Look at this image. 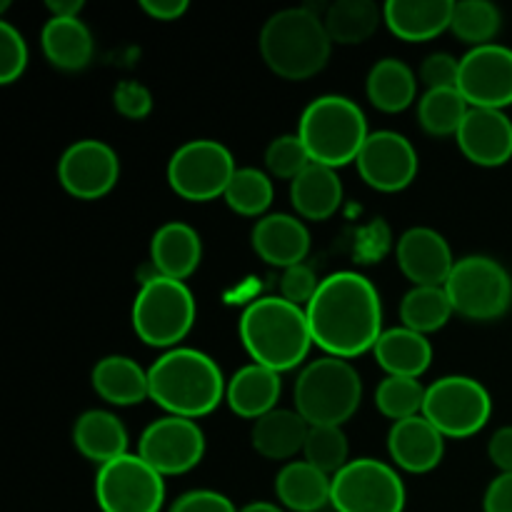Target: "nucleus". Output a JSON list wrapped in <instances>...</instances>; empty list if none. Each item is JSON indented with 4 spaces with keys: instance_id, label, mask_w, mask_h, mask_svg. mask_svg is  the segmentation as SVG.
Segmentation results:
<instances>
[{
    "instance_id": "obj_11",
    "label": "nucleus",
    "mask_w": 512,
    "mask_h": 512,
    "mask_svg": "<svg viewBox=\"0 0 512 512\" xmlns=\"http://www.w3.org/2000/svg\"><path fill=\"white\" fill-rule=\"evenodd\" d=\"M235 158L223 143L210 138L188 140L168 163V183L180 198L208 203L228 190L235 175Z\"/></svg>"
},
{
    "instance_id": "obj_30",
    "label": "nucleus",
    "mask_w": 512,
    "mask_h": 512,
    "mask_svg": "<svg viewBox=\"0 0 512 512\" xmlns=\"http://www.w3.org/2000/svg\"><path fill=\"white\" fill-rule=\"evenodd\" d=\"M73 445L83 458L105 465L128 453V430L108 410H88L75 420Z\"/></svg>"
},
{
    "instance_id": "obj_1",
    "label": "nucleus",
    "mask_w": 512,
    "mask_h": 512,
    "mask_svg": "<svg viewBox=\"0 0 512 512\" xmlns=\"http://www.w3.org/2000/svg\"><path fill=\"white\" fill-rule=\"evenodd\" d=\"M308 315L313 343L333 358H358L383 335V303L365 275L340 270L320 280Z\"/></svg>"
},
{
    "instance_id": "obj_38",
    "label": "nucleus",
    "mask_w": 512,
    "mask_h": 512,
    "mask_svg": "<svg viewBox=\"0 0 512 512\" xmlns=\"http://www.w3.org/2000/svg\"><path fill=\"white\" fill-rule=\"evenodd\" d=\"M425 388L415 378H395L388 375L383 383L375 388V405L380 413L390 420H408L415 415H423Z\"/></svg>"
},
{
    "instance_id": "obj_13",
    "label": "nucleus",
    "mask_w": 512,
    "mask_h": 512,
    "mask_svg": "<svg viewBox=\"0 0 512 512\" xmlns=\"http://www.w3.org/2000/svg\"><path fill=\"white\" fill-rule=\"evenodd\" d=\"M138 455L160 475H183L205 455V433L195 420L165 415L143 430Z\"/></svg>"
},
{
    "instance_id": "obj_22",
    "label": "nucleus",
    "mask_w": 512,
    "mask_h": 512,
    "mask_svg": "<svg viewBox=\"0 0 512 512\" xmlns=\"http://www.w3.org/2000/svg\"><path fill=\"white\" fill-rule=\"evenodd\" d=\"M453 8V0H388L383 20L398 38L423 43L450 28Z\"/></svg>"
},
{
    "instance_id": "obj_16",
    "label": "nucleus",
    "mask_w": 512,
    "mask_h": 512,
    "mask_svg": "<svg viewBox=\"0 0 512 512\" xmlns=\"http://www.w3.org/2000/svg\"><path fill=\"white\" fill-rule=\"evenodd\" d=\"M355 165L370 188L398 193L418 175V153L405 135L395 130H378L368 135Z\"/></svg>"
},
{
    "instance_id": "obj_37",
    "label": "nucleus",
    "mask_w": 512,
    "mask_h": 512,
    "mask_svg": "<svg viewBox=\"0 0 512 512\" xmlns=\"http://www.w3.org/2000/svg\"><path fill=\"white\" fill-rule=\"evenodd\" d=\"M348 453V438H345L343 428H338V425H315V428L308 430L303 458L305 463L323 470L325 475H335L338 470H343L350 463Z\"/></svg>"
},
{
    "instance_id": "obj_15",
    "label": "nucleus",
    "mask_w": 512,
    "mask_h": 512,
    "mask_svg": "<svg viewBox=\"0 0 512 512\" xmlns=\"http://www.w3.org/2000/svg\"><path fill=\"white\" fill-rule=\"evenodd\" d=\"M120 178L118 153L95 138L75 140L58 160V180L73 198L98 200L115 188Z\"/></svg>"
},
{
    "instance_id": "obj_8",
    "label": "nucleus",
    "mask_w": 512,
    "mask_h": 512,
    "mask_svg": "<svg viewBox=\"0 0 512 512\" xmlns=\"http://www.w3.org/2000/svg\"><path fill=\"white\" fill-rule=\"evenodd\" d=\"M445 290L455 313L468 320H498L512 305L510 273L488 255L460 258Z\"/></svg>"
},
{
    "instance_id": "obj_12",
    "label": "nucleus",
    "mask_w": 512,
    "mask_h": 512,
    "mask_svg": "<svg viewBox=\"0 0 512 512\" xmlns=\"http://www.w3.org/2000/svg\"><path fill=\"white\" fill-rule=\"evenodd\" d=\"M95 500L103 512H160L165 478L140 455L125 453L98 468Z\"/></svg>"
},
{
    "instance_id": "obj_7",
    "label": "nucleus",
    "mask_w": 512,
    "mask_h": 512,
    "mask_svg": "<svg viewBox=\"0 0 512 512\" xmlns=\"http://www.w3.org/2000/svg\"><path fill=\"white\" fill-rule=\"evenodd\" d=\"M133 330L150 348L173 350L195 323V298L183 280L150 275L133 303Z\"/></svg>"
},
{
    "instance_id": "obj_33",
    "label": "nucleus",
    "mask_w": 512,
    "mask_h": 512,
    "mask_svg": "<svg viewBox=\"0 0 512 512\" xmlns=\"http://www.w3.org/2000/svg\"><path fill=\"white\" fill-rule=\"evenodd\" d=\"M455 308L445 285H415L400 300V320L405 328L420 335L435 333L453 318Z\"/></svg>"
},
{
    "instance_id": "obj_36",
    "label": "nucleus",
    "mask_w": 512,
    "mask_h": 512,
    "mask_svg": "<svg viewBox=\"0 0 512 512\" xmlns=\"http://www.w3.org/2000/svg\"><path fill=\"white\" fill-rule=\"evenodd\" d=\"M273 195V180L268 178V173L260 168H238L223 198L235 213L255 218L270 208Z\"/></svg>"
},
{
    "instance_id": "obj_14",
    "label": "nucleus",
    "mask_w": 512,
    "mask_h": 512,
    "mask_svg": "<svg viewBox=\"0 0 512 512\" xmlns=\"http://www.w3.org/2000/svg\"><path fill=\"white\" fill-rule=\"evenodd\" d=\"M458 90L470 108L505 110L512 105V48L478 45L460 58Z\"/></svg>"
},
{
    "instance_id": "obj_25",
    "label": "nucleus",
    "mask_w": 512,
    "mask_h": 512,
    "mask_svg": "<svg viewBox=\"0 0 512 512\" xmlns=\"http://www.w3.org/2000/svg\"><path fill=\"white\" fill-rule=\"evenodd\" d=\"M290 200L300 218L320 223L338 213L340 203H343V183H340L335 168L310 163L290 183Z\"/></svg>"
},
{
    "instance_id": "obj_28",
    "label": "nucleus",
    "mask_w": 512,
    "mask_h": 512,
    "mask_svg": "<svg viewBox=\"0 0 512 512\" xmlns=\"http://www.w3.org/2000/svg\"><path fill=\"white\" fill-rule=\"evenodd\" d=\"M333 478L305 460H290L275 475V495L293 512H318L330 503Z\"/></svg>"
},
{
    "instance_id": "obj_47",
    "label": "nucleus",
    "mask_w": 512,
    "mask_h": 512,
    "mask_svg": "<svg viewBox=\"0 0 512 512\" xmlns=\"http://www.w3.org/2000/svg\"><path fill=\"white\" fill-rule=\"evenodd\" d=\"M140 8L155 20H178L188 10V0H140Z\"/></svg>"
},
{
    "instance_id": "obj_44",
    "label": "nucleus",
    "mask_w": 512,
    "mask_h": 512,
    "mask_svg": "<svg viewBox=\"0 0 512 512\" xmlns=\"http://www.w3.org/2000/svg\"><path fill=\"white\" fill-rule=\"evenodd\" d=\"M170 512H238L233 500L215 490H190L173 503Z\"/></svg>"
},
{
    "instance_id": "obj_4",
    "label": "nucleus",
    "mask_w": 512,
    "mask_h": 512,
    "mask_svg": "<svg viewBox=\"0 0 512 512\" xmlns=\"http://www.w3.org/2000/svg\"><path fill=\"white\" fill-rule=\"evenodd\" d=\"M260 55L275 75L308 80L328 65L333 40L310 8H283L260 28Z\"/></svg>"
},
{
    "instance_id": "obj_35",
    "label": "nucleus",
    "mask_w": 512,
    "mask_h": 512,
    "mask_svg": "<svg viewBox=\"0 0 512 512\" xmlns=\"http://www.w3.org/2000/svg\"><path fill=\"white\" fill-rule=\"evenodd\" d=\"M500 28H503V13L490 0H460V3H455L450 30L473 48L493 43Z\"/></svg>"
},
{
    "instance_id": "obj_21",
    "label": "nucleus",
    "mask_w": 512,
    "mask_h": 512,
    "mask_svg": "<svg viewBox=\"0 0 512 512\" xmlns=\"http://www.w3.org/2000/svg\"><path fill=\"white\" fill-rule=\"evenodd\" d=\"M200 260H203V240L193 225L170 220L155 230L150 240V263L155 273L185 283V278L198 270Z\"/></svg>"
},
{
    "instance_id": "obj_39",
    "label": "nucleus",
    "mask_w": 512,
    "mask_h": 512,
    "mask_svg": "<svg viewBox=\"0 0 512 512\" xmlns=\"http://www.w3.org/2000/svg\"><path fill=\"white\" fill-rule=\"evenodd\" d=\"M313 163L305 150L303 140L298 135H280V138L270 140L268 150H265V165L275 178H283L293 183L308 165Z\"/></svg>"
},
{
    "instance_id": "obj_27",
    "label": "nucleus",
    "mask_w": 512,
    "mask_h": 512,
    "mask_svg": "<svg viewBox=\"0 0 512 512\" xmlns=\"http://www.w3.org/2000/svg\"><path fill=\"white\" fill-rule=\"evenodd\" d=\"M310 425L305 423L298 410L275 408L260 420H255L250 443L255 453L268 460H290L303 453L305 440H308Z\"/></svg>"
},
{
    "instance_id": "obj_18",
    "label": "nucleus",
    "mask_w": 512,
    "mask_h": 512,
    "mask_svg": "<svg viewBox=\"0 0 512 512\" xmlns=\"http://www.w3.org/2000/svg\"><path fill=\"white\" fill-rule=\"evenodd\" d=\"M455 140L470 163L483 168L505 165L512 158L510 115L505 110L470 108Z\"/></svg>"
},
{
    "instance_id": "obj_9",
    "label": "nucleus",
    "mask_w": 512,
    "mask_h": 512,
    "mask_svg": "<svg viewBox=\"0 0 512 512\" xmlns=\"http://www.w3.org/2000/svg\"><path fill=\"white\" fill-rule=\"evenodd\" d=\"M423 415L445 438H470L488 425L493 400L480 380L445 375L425 388Z\"/></svg>"
},
{
    "instance_id": "obj_49",
    "label": "nucleus",
    "mask_w": 512,
    "mask_h": 512,
    "mask_svg": "<svg viewBox=\"0 0 512 512\" xmlns=\"http://www.w3.org/2000/svg\"><path fill=\"white\" fill-rule=\"evenodd\" d=\"M238 512H283L280 510V505L275 503H265V500H255V503H248L243 505Z\"/></svg>"
},
{
    "instance_id": "obj_45",
    "label": "nucleus",
    "mask_w": 512,
    "mask_h": 512,
    "mask_svg": "<svg viewBox=\"0 0 512 512\" xmlns=\"http://www.w3.org/2000/svg\"><path fill=\"white\" fill-rule=\"evenodd\" d=\"M485 512H512V473H500L483 498Z\"/></svg>"
},
{
    "instance_id": "obj_46",
    "label": "nucleus",
    "mask_w": 512,
    "mask_h": 512,
    "mask_svg": "<svg viewBox=\"0 0 512 512\" xmlns=\"http://www.w3.org/2000/svg\"><path fill=\"white\" fill-rule=\"evenodd\" d=\"M488 455L500 473H512V425L495 430L488 443Z\"/></svg>"
},
{
    "instance_id": "obj_2",
    "label": "nucleus",
    "mask_w": 512,
    "mask_h": 512,
    "mask_svg": "<svg viewBox=\"0 0 512 512\" xmlns=\"http://www.w3.org/2000/svg\"><path fill=\"white\" fill-rule=\"evenodd\" d=\"M150 400L178 418H203L225 398L223 373L210 355L195 348H173L148 368Z\"/></svg>"
},
{
    "instance_id": "obj_24",
    "label": "nucleus",
    "mask_w": 512,
    "mask_h": 512,
    "mask_svg": "<svg viewBox=\"0 0 512 512\" xmlns=\"http://www.w3.org/2000/svg\"><path fill=\"white\" fill-rule=\"evenodd\" d=\"M90 383L105 403L120 405V408L138 405L150 398L148 370H143L133 358H125V355L100 358L90 373Z\"/></svg>"
},
{
    "instance_id": "obj_31",
    "label": "nucleus",
    "mask_w": 512,
    "mask_h": 512,
    "mask_svg": "<svg viewBox=\"0 0 512 512\" xmlns=\"http://www.w3.org/2000/svg\"><path fill=\"white\" fill-rule=\"evenodd\" d=\"M365 90H368L370 103L378 110L400 113L413 105L415 93H418V78L403 60L383 58L370 68Z\"/></svg>"
},
{
    "instance_id": "obj_40",
    "label": "nucleus",
    "mask_w": 512,
    "mask_h": 512,
    "mask_svg": "<svg viewBox=\"0 0 512 512\" xmlns=\"http://www.w3.org/2000/svg\"><path fill=\"white\" fill-rule=\"evenodd\" d=\"M28 68V43L8 20H0V83L10 85Z\"/></svg>"
},
{
    "instance_id": "obj_10",
    "label": "nucleus",
    "mask_w": 512,
    "mask_h": 512,
    "mask_svg": "<svg viewBox=\"0 0 512 512\" xmlns=\"http://www.w3.org/2000/svg\"><path fill=\"white\" fill-rule=\"evenodd\" d=\"M405 500L403 480L383 460H350L333 475L330 505L335 512H403Z\"/></svg>"
},
{
    "instance_id": "obj_5",
    "label": "nucleus",
    "mask_w": 512,
    "mask_h": 512,
    "mask_svg": "<svg viewBox=\"0 0 512 512\" xmlns=\"http://www.w3.org/2000/svg\"><path fill=\"white\" fill-rule=\"evenodd\" d=\"M368 135L365 113L345 95H320L300 113L298 138L318 165L343 168L355 163Z\"/></svg>"
},
{
    "instance_id": "obj_17",
    "label": "nucleus",
    "mask_w": 512,
    "mask_h": 512,
    "mask_svg": "<svg viewBox=\"0 0 512 512\" xmlns=\"http://www.w3.org/2000/svg\"><path fill=\"white\" fill-rule=\"evenodd\" d=\"M395 260L413 285H445L455 263L448 240L433 228H408L398 240Z\"/></svg>"
},
{
    "instance_id": "obj_20",
    "label": "nucleus",
    "mask_w": 512,
    "mask_h": 512,
    "mask_svg": "<svg viewBox=\"0 0 512 512\" xmlns=\"http://www.w3.org/2000/svg\"><path fill=\"white\" fill-rule=\"evenodd\" d=\"M250 243L260 260L275 268H293L305 260L310 250V233L303 220L285 213L263 215L253 225Z\"/></svg>"
},
{
    "instance_id": "obj_19",
    "label": "nucleus",
    "mask_w": 512,
    "mask_h": 512,
    "mask_svg": "<svg viewBox=\"0 0 512 512\" xmlns=\"http://www.w3.org/2000/svg\"><path fill=\"white\" fill-rule=\"evenodd\" d=\"M388 450L395 465L408 473H430L445 455V435L425 415L398 420L388 433Z\"/></svg>"
},
{
    "instance_id": "obj_43",
    "label": "nucleus",
    "mask_w": 512,
    "mask_h": 512,
    "mask_svg": "<svg viewBox=\"0 0 512 512\" xmlns=\"http://www.w3.org/2000/svg\"><path fill=\"white\" fill-rule=\"evenodd\" d=\"M460 60L450 53H430L420 65V83L428 90L458 88Z\"/></svg>"
},
{
    "instance_id": "obj_41",
    "label": "nucleus",
    "mask_w": 512,
    "mask_h": 512,
    "mask_svg": "<svg viewBox=\"0 0 512 512\" xmlns=\"http://www.w3.org/2000/svg\"><path fill=\"white\" fill-rule=\"evenodd\" d=\"M318 288L320 280L310 265L300 263L283 270V278H280V298H285L288 303L298 305V308H308L310 300L318 293Z\"/></svg>"
},
{
    "instance_id": "obj_23",
    "label": "nucleus",
    "mask_w": 512,
    "mask_h": 512,
    "mask_svg": "<svg viewBox=\"0 0 512 512\" xmlns=\"http://www.w3.org/2000/svg\"><path fill=\"white\" fill-rule=\"evenodd\" d=\"M280 390H283L280 373L263 368L258 363H250L228 380L225 400H228L230 410L240 418L260 420L270 410H275L280 400Z\"/></svg>"
},
{
    "instance_id": "obj_48",
    "label": "nucleus",
    "mask_w": 512,
    "mask_h": 512,
    "mask_svg": "<svg viewBox=\"0 0 512 512\" xmlns=\"http://www.w3.org/2000/svg\"><path fill=\"white\" fill-rule=\"evenodd\" d=\"M48 10L55 18H80L83 0H48Z\"/></svg>"
},
{
    "instance_id": "obj_34",
    "label": "nucleus",
    "mask_w": 512,
    "mask_h": 512,
    "mask_svg": "<svg viewBox=\"0 0 512 512\" xmlns=\"http://www.w3.org/2000/svg\"><path fill=\"white\" fill-rule=\"evenodd\" d=\"M468 110V100L458 88L425 90L418 103V120L425 133L445 138V135H458Z\"/></svg>"
},
{
    "instance_id": "obj_26",
    "label": "nucleus",
    "mask_w": 512,
    "mask_h": 512,
    "mask_svg": "<svg viewBox=\"0 0 512 512\" xmlns=\"http://www.w3.org/2000/svg\"><path fill=\"white\" fill-rule=\"evenodd\" d=\"M375 360L380 368L395 378H415L418 380L433 363V345L425 335L415 333L410 328H390L383 330L373 348Z\"/></svg>"
},
{
    "instance_id": "obj_3",
    "label": "nucleus",
    "mask_w": 512,
    "mask_h": 512,
    "mask_svg": "<svg viewBox=\"0 0 512 512\" xmlns=\"http://www.w3.org/2000/svg\"><path fill=\"white\" fill-rule=\"evenodd\" d=\"M238 330L250 358L275 373L298 368L313 345L305 308L280 295L253 300L240 315Z\"/></svg>"
},
{
    "instance_id": "obj_42",
    "label": "nucleus",
    "mask_w": 512,
    "mask_h": 512,
    "mask_svg": "<svg viewBox=\"0 0 512 512\" xmlns=\"http://www.w3.org/2000/svg\"><path fill=\"white\" fill-rule=\"evenodd\" d=\"M113 105L123 118L143 120L153 110V95L138 80H120L113 88Z\"/></svg>"
},
{
    "instance_id": "obj_6",
    "label": "nucleus",
    "mask_w": 512,
    "mask_h": 512,
    "mask_svg": "<svg viewBox=\"0 0 512 512\" xmlns=\"http://www.w3.org/2000/svg\"><path fill=\"white\" fill-rule=\"evenodd\" d=\"M295 410L303 415L310 428L315 425L348 423L363 400V380L360 373L343 358L313 360L300 370L293 390Z\"/></svg>"
},
{
    "instance_id": "obj_32",
    "label": "nucleus",
    "mask_w": 512,
    "mask_h": 512,
    "mask_svg": "<svg viewBox=\"0 0 512 512\" xmlns=\"http://www.w3.org/2000/svg\"><path fill=\"white\" fill-rule=\"evenodd\" d=\"M380 15L383 10L375 0H335L323 23L333 43L358 45L378 30Z\"/></svg>"
},
{
    "instance_id": "obj_29",
    "label": "nucleus",
    "mask_w": 512,
    "mask_h": 512,
    "mask_svg": "<svg viewBox=\"0 0 512 512\" xmlns=\"http://www.w3.org/2000/svg\"><path fill=\"white\" fill-rule=\"evenodd\" d=\"M40 45L50 65L60 70H80L93 60V33L80 18L50 15L40 30Z\"/></svg>"
}]
</instances>
